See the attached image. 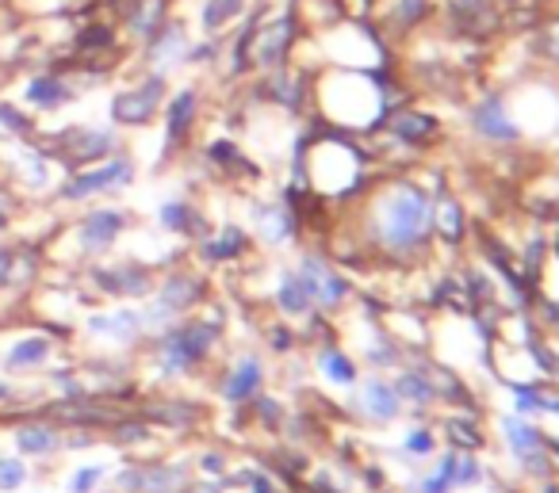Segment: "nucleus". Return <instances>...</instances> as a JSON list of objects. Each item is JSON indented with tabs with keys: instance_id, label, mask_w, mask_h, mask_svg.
Instances as JSON below:
<instances>
[{
	"instance_id": "1",
	"label": "nucleus",
	"mask_w": 559,
	"mask_h": 493,
	"mask_svg": "<svg viewBox=\"0 0 559 493\" xmlns=\"http://www.w3.org/2000/svg\"><path fill=\"white\" fill-rule=\"evenodd\" d=\"M426 218H429L426 195L403 188V192L391 195L388 207H383V238H388L391 245H411V241L426 230Z\"/></svg>"
},
{
	"instance_id": "2",
	"label": "nucleus",
	"mask_w": 559,
	"mask_h": 493,
	"mask_svg": "<svg viewBox=\"0 0 559 493\" xmlns=\"http://www.w3.org/2000/svg\"><path fill=\"white\" fill-rule=\"evenodd\" d=\"M162 96V81H146L139 93H127L116 100V119L119 123H146L154 116V104Z\"/></svg>"
},
{
	"instance_id": "3",
	"label": "nucleus",
	"mask_w": 559,
	"mask_h": 493,
	"mask_svg": "<svg viewBox=\"0 0 559 493\" xmlns=\"http://www.w3.org/2000/svg\"><path fill=\"white\" fill-rule=\"evenodd\" d=\"M119 180H131V169H127L123 161H111V165H104V169L85 172V177H78L73 184H66V195H70V200H85V195L119 184Z\"/></svg>"
},
{
	"instance_id": "4",
	"label": "nucleus",
	"mask_w": 559,
	"mask_h": 493,
	"mask_svg": "<svg viewBox=\"0 0 559 493\" xmlns=\"http://www.w3.org/2000/svg\"><path fill=\"white\" fill-rule=\"evenodd\" d=\"M207 340H211V333L200 329V325L177 333V337L165 345V363H169V368H188V363L203 356V345H207Z\"/></svg>"
},
{
	"instance_id": "5",
	"label": "nucleus",
	"mask_w": 559,
	"mask_h": 493,
	"mask_svg": "<svg viewBox=\"0 0 559 493\" xmlns=\"http://www.w3.org/2000/svg\"><path fill=\"white\" fill-rule=\"evenodd\" d=\"M304 291L311 294V299H319V302H337L345 294V284L334 276V272H326L319 261H307L304 264Z\"/></svg>"
},
{
	"instance_id": "6",
	"label": "nucleus",
	"mask_w": 559,
	"mask_h": 493,
	"mask_svg": "<svg viewBox=\"0 0 559 493\" xmlns=\"http://www.w3.org/2000/svg\"><path fill=\"white\" fill-rule=\"evenodd\" d=\"M119 230H123V215H119V211H96V215L85 223V245L104 249Z\"/></svg>"
},
{
	"instance_id": "7",
	"label": "nucleus",
	"mask_w": 559,
	"mask_h": 493,
	"mask_svg": "<svg viewBox=\"0 0 559 493\" xmlns=\"http://www.w3.org/2000/svg\"><path fill=\"white\" fill-rule=\"evenodd\" d=\"M16 444L24 447V452H32V455H47V452H55V447H58V432L47 429V424H27V429L16 432Z\"/></svg>"
},
{
	"instance_id": "8",
	"label": "nucleus",
	"mask_w": 559,
	"mask_h": 493,
	"mask_svg": "<svg viewBox=\"0 0 559 493\" xmlns=\"http://www.w3.org/2000/svg\"><path fill=\"white\" fill-rule=\"evenodd\" d=\"M47 352H50L47 340H43V337H27V340H20V345L9 352V363H12V368H32V363L47 360Z\"/></svg>"
},
{
	"instance_id": "9",
	"label": "nucleus",
	"mask_w": 559,
	"mask_h": 493,
	"mask_svg": "<svg viewBox=\"0 0 559 493\" xmlns=\"http://www.w3.org/2000/svg\"><path fill=\"white\" fill-rule=\"evenodd\" d=\"M365 406L372 409L376 417H395L399 401H395V390H388V383H368L365 386Z\"/></svg>"
},
{
	"instance_id": "10",
	"label": "nucleus",
	"mask_w": 559,
	"mask_h": 493,
	"mask_svg": "<svg viewBox=\"0 0 559 493\" xmlns=\"http://www.w3.org/2000/svg\"><path fill=\"white\" fill-rule=\"evenodd\" d=\"M257 378H261V368H257L253 360H246L234 371L230 383H226V398H249V394L257 390Z\"/></svg>"
},
{
	"instance_id": "11",
	"label": "nucleus",
	"mask_w": 559,
	"mask_h": 493,
	"mask_svg": "<svg viewBox=\"0 0 559 493\" xmlns=\"http://www.w3.org/2000/svg\"><path fill=\"white\" fill-rule=\"evenodd\" d=\"M192 111H195L192 93H180L177 100L169 104V139H180V134H185V127L192 123Z\"/></svg>"
},
{
	"instance_id": "12",
	"label": "nucleus",
	"mask_w": 559,
	"mask_h": 493,
	"mask_svg": "<svg viewBox=\"0 0 559 493\" xmlns=\"http://www.w3.org/2000/svg\"><path fill=\"white\" fill-rule=\"evenodd\" d=\"M96 333H111V337H131L134 329H139V314H108V317H93Z\"/></svg>"
},
{
	"instance_id": "13",
	"label": "nucleus",
	"mask_w": 559,
	"mask_h": 493,
	"mask_svg": "<svg viewBox=\"0 0 559 493\" xmlns=\"http://www.w3.org/2000/svg\"><path fill=\"white\" fill-rule=\"evenodd\" d=\"M27 96H32L39 108H55V104L62 100V85H58V81H50V77H39V81H32Z\"/></svg>"
},
{
	"instance_id": "14",
	"label": "nucleus",
	"mask_w": 559,
	"mask_h": 493,
	"mask_svg": "<svg viewBox=\"0 0 559 493\" xmlns=\"http://www.w3.org/2000/svg\"><path fill=\"white\" fill-rule=\"evenodd\" d=\"M506 436H510V444H513V452H518V455H533L536 452V436L521 421H506Z\"/></svg>"
},
{
	"instance_id": "15",
	"label": "nucleus",
	"mask_w": 559,
	"mask_h": 493,
	"mask_svg": "<svg viewBox=\"0 0 559 493\" xmlns=\"http://www.w3.org/2000/svg\"><path fill=\"white\" fill-rule=\"evenodd\" d=\"M322 371H326L334 383H353V363L345 360V356H337V352L322 356Z\"/></svg>"
},
{
	"instance_id": "16",
	"label": "nucleus",
	"mask_w": 559,
	"mask_h": 493,
	"mask_svg": "<svg viewBox=\"0 0 559 493\" xmlns=\"http://www.w3.org/2000/svg\"><path fill=\"white\" fill-rule=\"evenodd\" d=\"M280 302H284V310H304L307 302H311V294L304 291L299 279H288V284L280 287Z\"/></svg>"
},
{
	"instance_id": "17",
	"label": "nucleus",
	"mask_w": 559,
	"mask_h": 493,
	"mask_svg": "<svg viewBox=\"0 0 559 493\" xmlns=\"http://www.w3.org/2000/svg\"><path fill=\"white\" fill-rule=\"evenodd\" d=\"M27 478V470H24V462H16V459H0V490H16L20 482Z\"/></svg>"
},
{
	"instance_id": "18",
	"label": "nucleus",
	"mask_w": 559,
	"mask_h": 493,
	"mask_svg": "<svg viewBox=\"0 0 559 493\" xmlns=\"http://www.w3.org/2000/svg\"><path fill=\"white\" fill-rule=\"evenodd\" d=\"M100 478H104V467H81V474H73L70 485L78 493H85V490H93V485L100 482Z\"/></svg>"
},
{
	"instance_id": "19",
	"label": "nucleus",
	"mask_w": 559,
	"mask_h": 493,
	"mask_svg": "<svg viewBox=\"0 0 559 493\" xmlns=\"http://www.w3.org/2000/svg\"><path fill=\"white\" fill-rule=\"evenodd\" d=\"M230 249H238V233H226V241H215V245L207 249V256H223V253H230Z\"/></svg>"
},
{
	"instance_id": "20",
	"label": "nucleus",
	"mask_w": 559,
	"mask_h": 493,
	"mask_svg": "<svg viewBox=\"0 0 559 493\" xmlns=\"http://www.w3.org/2000/svg\"><path fill=\"white\" fill-rule=\"evenodd\" d=\"M456 218H460V215H456V207H452V203H444V207H441V223H444L441 230H444V233H456V230H460Z\"/></svg>"
},
{
	"instance_id": "21",
	"label": "nucleus",
	"mask_w": 559,
	"mask_h": 493,
	"mask_svg": "<svg viewBox=\"0 0 559 493\" xmlns=\"http://www.w3.org/2000/svg\"><path fill=\"white\" fill-rule=\"evenodd\" d=\"M429 447H433V440H429L426 432H414V436H411V452H429Z\"/></svg>"
},
{
	"instance_id": "22",
	"label": "nucleus",
	"mask_w": 559,
	"mask_h": 493,
	"mask_svg": "<svg viewBox=\"0 0 559 493\" xmlns=\"http://www.w3.org/2000/svg\"><path fill=\"white\" fill-rule=\"evenodd\" d=\"M162 218H165L169 226H180V223H185V211H180V207H165V211H162Z\"/></svg>"
},
{
	"instance_id": "23",
	"label": "nucleus",
	"mask_w": 559,
	"mask_h": 493,
	"mask_svg": "<svg viewBox=\"0 0 559 493\" xmlns=\"http://www.w3.org/2000/svg\"><path fill=\"white\" fill-rule=\"evenodd\" d=\"M0 119H9V123H12V127H16V131H24V127H27V123H24V119H20V116H16V111H9V108H0Z\"/></svg>"
},
{
	"instance_id": "24",
	"label": "nucleus",
	"mask_w": 559,
	"mask_h": 493,
	"mask_svg": "<svg viewBox=\"0 0 559 493\" xmlns=\"http://www.w3.org/2000/svg\"><path fill=\"white\" fill-rule=\"evenodd\" d=\"M0 276H9V256L0 253Z\"/></svg>"
},
{
	"instance_id": "25",
	"label": "nucleus",
	"mask_w": 559,
	"mask_h": 493,
	"mask_svg": "<svg viewBox=\"0 0 559 493\" xmlns=\"http://www.w3.org/2000/svg\"><path fill=\"white\" fill-rule=\"evenodd\" d=\"M551 39H556V50H559V27H556V32H551Z\"/></svg>"
}]
</instances>
